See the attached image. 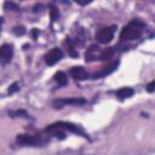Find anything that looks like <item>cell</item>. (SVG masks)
<instances>
[{"instance_id": "1", "label": "cell", "mask_w": 155, "mask_h": 155, "mask_svg": "<svg viewBox=\"0 0 155 155\" xmlns=\"http://www.w3.org/2000/svg\"><path fill=\"white\" fill-rule=\"evenodd\" d=\"M143 28H144V23H142L139 19H133L121 29L120 40L130 41L140 38V35L143 34Z\"/></svg>"}, {"instance_id": "2", "label": "cell", "mask_w": 155, "mask_h": 155, "mask_svg": "<svg viewBox=\"0 0 155 155\" xmlns=\"http://www.w3.org/2000/svg\"><path fill=\"white\" fill-rule=\"evenodd\" d=\"M61 130H65V131H69V132H73V133H76L84 138H87L88 139V134L78 125L75 124H71V122H67V121H58V122H54V124H51L50 126H47L45 128V132H48V133H53L56 131H61Z\"/></svg>"}, {"instance_id": "3", "label": "cell", "mask_w": 155, "mask_h": 155, "mask_svg": "<svg viewBox=\"0 0 155 155\" xmlns=\"http://www.w3.org/2000/svg\"><path fill=\"white\" fill-rule=\"evenodd\" d=\"M16 142L23 147H28V145L36 147L45 143V140H42L40 136H34V134H18L16 138Z\"/></svg>"}, {"instance_id": "4", "label": "cell", "mask_w": 155, "mask_h": 155, "mask_svg": "<svg viewBox=\"0 0 155 155\" xmlns=\"http://www.w3.org/2000/svg\"><path fill=\"white\" fill-rule=\"evenodd\" d=\"M115 29L116 25H110V27H104L102 29H99L96 33V39L98 42L101 44H108L114 39V34H115Z\"/></svg>"}, {"instance_id": "5", "label": "cell", "mask_w": 155, "mask_h": 155, "mask_svg": "<svg viewBox=\"0 0 155 155\" xmlns=\"http://www.w3.org/2000/svg\"><path fill=\"white\" fill-rule=\"evenodd\" d=\"M44 58H45V62H46L47 65H54L56 63H58V62L63 58V52H62L61 48L53 47L52 50H50V51L44 56Z\"/></svg>"}, {"instance_id": "6", "label": "cell", "mask_w": 155, "mask_h": 155, "mask_svg": "<svg viewBox=\"0 0 155 155\" xmlns=\"http://www.w3.org/2000/svg\"><path fill=\"white\" fill-rule=\"evenodd\" d=\"M13 57V46L11 44H4L0 46V63L7 64Z\"/></svg>"}, {"instance_id": "7", "label": "cell", "mask_w": 155, "mask_h": 155, "mask_svg": "<svg viewBox=\"0 0 155 155\" xmlns=\"http://www.w3.org/2000/svg\"><path fill=\"white\" fill-rule=\"evenodd\" d=\"M85 103H86V99L85 98H78V97H74V98H63V99H56V101H53L54 108H62L64 105H81V104H85Z\"/></svg>"}, {"instance_id": "8", "label": "cell", "mask_w": 155, "mask_h": 155, "mask_svg": "<svg viewBox=\"0 0 155 155\" xmlns=\"http://www.w3.org/2000/svg\"><path fill=\"white\" fill-rule=\"evenodd\" d=\"M99 54H101L99 47L96 46V45H92L85 52V59H86V62H93V61H96V59L99 58Z\"/></svg>"}, {"instance_id": "9", "label": "cell", "mask_w": 155, "mask_h": 155, "mask_svg": "<svg viewBox=\"0 0 155 155\" xmlns=\"http://www.w3.org/2000/svg\"><path fill=\"white\" fill-rule=\"evenodd\" d=\"M70 74L75 80H79V81L88 79V74H87V71L85 70L84 67H73L71 70H70Z\"/></svg>"}, {"instance_id": "10", "label": "cell", "mask_w": 155, "mask_h": 155, "mask_svg": "<svg viewBox=\"0 0 155 155\" xmlns=\"http://www.w3.org/2000/svg\"><path fill=\"white\" fill-rule=\"evenodd\" d=\"M117 64H119V62L116 61V62H113V63H110V64H108V65L103 67V69H102L99 73L93 74V79H98V78H101V76H104V75H108V74L113 73V71L116 69Z\"/></svg>"}, {"instance_id": "11", "label": "cell", "mask_w": 155, "mask_h": 155, "mask_svg": "<svg viewBox=\"0 0 155 155\" xmlns=\"http://www.w3.org/2000/svg\"><path fill=\"white\" fill-rule=\"evenodd\" d=\"M133 93H134V90L131 88V87H121V88H119V90L115 92V94H116V97H117L119 99L130 98V97L133 96Z\"/></svg>"}, {"instance_id": "12", "label": "cell", "mask_w": 155, "mask_h": 155, "mask_svg": "<svg viewBox=\"0 0 155 155\" xmlns=\"http://www.w3.org/2000/svg\"><path fill=\"white\" fill-rule=\"evenodd\" d=\"M54 80L58 84V86H65L68 84V78L63 71H58L54 74Z\"/></svg>"}, {"instance_id": "13", "label": "cell", "mask_w": 155, "mask_h": 155, "mask_svg": "<svg viewBox=\"0 0 155 155\" xmlns=\"http://www.w3.org/2000/svg\"><path fill=\"white\" fill-rule=\"evenodd\" d=\"M113 54H114V50H113V47H108V48L101 51V54H99V58H98V59H101V61H105V59L111 58Z\"/></svg>"}, {"instance_id": "14", "label": "cell", "mask_w": 155, "mask_h": 155, "mask_svg": "<svg viewBox=\"0 0 155 155\" xmlns=\"http://www.w3.org/2000/svg\"><path fill=\"white\" fill-rule=\"evenodd\" d=\"M4 7L7 10H11V11H19V6L18 5H16L15 2H11V1H6L5 4H4Z\"/></svg>"}, {"instance_id": "15", "label": "cell", "mask_w": 155, "mask_h": 155, "mask_svg": "<svg viewBox=\"0 0 155 155\" xmlns=\"http://www.w3.org/2000/svg\"><path fill=\"white\" fill-rule=\"evenodd\" d=\"M10 115H12V116H19V115H24V117H27L28 116V114L25 113V111H23V110H16V111H10Z\"/></svg>"}, {"instance_id": "16", "label": "cell", "mask_w": 155, "mask_h": 155, "mask_svg": "<svg viewBox=\"0 0 155 155\" xmlns=\"http://www.w3.org/2000/svg\"><path fill=\"white\" fill-rule=\"evenodd\" d=\"M19 84L18 82H15V84H12L11 86H10V88H8V93H13V92H16L17 90H19Z\"/></svg>"}, {"instance_id": "17", "label": "cell", "mask_w": 155, "mask_h": 155, "mask_svg": "<svg viewBox=\"0 0 155 155\" xmlns=\"http://www.w3.org/2000/svg\"><path fill=\"white\" fill-rule=\"evenodd\" d=\"M154 86H155V81H151V82H150V84L147 86L148 92H150V93H151V92H154V90H155V88H154Z\"/></svg>"}, {"instance_id": "18", "label": "cell", "mask_w": 155, "mask_h": 155, "mask_svg": "<svg viewBox=\"0 0 155 155\" xmlns=\"http://www.w3.org/2000/svg\"><path fill=\"white\" fill-rule=\"evenodd\" d=\"M2 23H4V18L0 17V30H1V25H2Z\"/></svg>"}]
</instances>
